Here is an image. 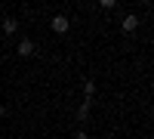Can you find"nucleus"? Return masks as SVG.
<instances>
[{
	"label": "nucleus",
	"instance_id": "nucleus-1",
	"mask_svg": "<svg viewBox=\"0 0 154 139\" xmlns=\"http://www.w3.org/2000/svg\"><path fill=\"white\" fill-rule=\"evenodd\" d=\"M16 49H19V56H22V59H31V56L37 53V46H34V40H31V37H22Z\"/></svg>",
	"mask_w": 154,
	"mask_h": 139
},
{
	"label": "nucleus",
	"instance_id": "nucleus-2",
	"mask_svg": "<svg viewBox=\"0 0 154 139\" xmlns=\"http://www.w3.org/2000/svg\"><path fill=\"white\" fill-rule=\"evenodd\" d=\"M68 28H71V22L65 16H53V31L56 34H68Z\"/></svg>",
	"mask_w": 154,
	"mask_h": 139
},
{
	"label": "nucleus",
	"instance_id": "nucleus-3",
	"mask_svg": "<svg viewBox=\"0 0 154 139\" xmlns=\"http://www.w3.org/2000/svg\"><path fill=\"white\" fill-rule=\"evenodd\" d=\"M136 28H139V16H136V12H130V16L123 19V34H133Z\"/></svg>",
	"mask_w": 154,
	"mask_h": 139
},
{
	"label": "nucleus",
	"instance_id": "nucleus-4",
	"mask_svg": "<svg viewBox=\"0 0 154 139\" xmlns=\"http://www.w3.org/2000/svg\"><path fill=\"white\" fill-rule=\"evenodd\" d=\"M89 111H93V102H89V99H83V105L77 108V121H86V118H89Z\"/></svg>",
	"mask_w": 154,
	"mask_h": 139
},
{
	"label": "nucleus",
	"instance_id": "nucleus-5",
	"mask_svg": "<svg viewBox=\"0 0 154 139\" xmlns=\"http://www.w3.org/2000/svg\"><path fill=\"white\" fill-rule=\"evenodd\" d=\"M3 31H6V34H16V31H19V22H16V19H3Z\"/></svg>",
	"mask_w": 154,
	"mask_h": 139
},
{
	"label": "nucleus",
	"instance_id": "nucleus-6",
	"mask_svg": "<svg viewBox=\"0 0 154 139\" xmlns=\"http://www.w3.org/2000/svg\"><path fill=\"white\" fill-rule=\"evenodd\" d=\"M93 93H96V81H83V96L89 99Z\"/></svg>",
	"mask_w": 154,
	"mask_h": 139
},
{
	"label": "nucleus",
	"instance_id": "nucleus-7",
	"mask_svg": "<svg viewBox=\"0 0 154 139\" xmlns=\"http://www.w3.org/2000/svg\"><path fill=\"white\" fill-rule=\"evenodd\" d=\"M99 6H102V9H114V6H117V0H99Z\"/></svg>",
	"mask_w": 154,
	"mask_h": 139
},
{
	"label": "nucleus",
	"instance_id": "nucleus-8",
	"mask_svg": "<svg viewBox=\"0 0 154 139\" xmlns=\"http://www.w3.org/2000/svg\"><path fill=\"white\" fill-rule=\"evenodd\" d=\"M77 139H96V136H86V133H77Z\"/></svg>",
	"mask_w": 154,
	"mask_h": 139
},
{
	"label": "nucleus",
	"instance_id": "nucleus-9",
	"mask_svg": "<svg viewBox=\"0 0 154 139\" xmlns=\"http://www.w3.org/2000/svg\"><path fill=\"white\" fill-rule=\"evenodd\" d=\"M3 115H6V108H3V105H0V118H3Z\"/></svg>",
	"mask_w": 154,
	"mask_h": 139
}]
</instances>
